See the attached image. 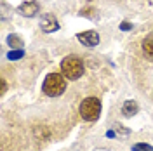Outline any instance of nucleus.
Wrapping results in <instances>:
<instances>
[{
	"instance_id": "6e6552de",
	"label": "nucleus",
	"mask_w": 153,
	"mask_h": 151,
	"mask_svg": "<svg viewBox=\"0 0 153 151\" xmlns=\"http://www.w3.org/2000/svg\"><path fill=\"white\" fill-rule=\"evenodd\" d=\"M143 52L153 59V35H150L143 40Z\"/></svg>"
},
{
	"instance_id": "1a4fd4ad",
	"label": "nucleus",
	"mask_w": 153,
	"mask_h": 151,
	"mask_svg": "<svg viewBox=\"0 0 153 151\" xmlns=\"http://www.w3.org/2000/svg\"><path fill=\"white\" fill-rule=\"evenodd\" d=\"M7 44H9L12 49H23V45H25L23 38L19 37V35H9V37H7Z\"/></svg>"
},
{
	"instance_id": "0eeeda50",
	"label": "nucleus",
	"mask_w": 153,
	"mask_h": 151,
	"mask_svg": "<svg viewBox=\"0 0 153 151\" xmlns=\"http://www.w3.org/2000/svg\"><path fill=\"white\" fill-rule=\"evenodd\" d=\"M139 111V106H137V103L136 101H125L124 104H122V115L124 116H134V115Z\"/></svg>"
},
{
	"instance_id": "9b49d317",
	"label": "nucleus",
	"mask_w": 153,
	"mask_h": 151,
	"mask_svg": "<svg viewBox=\"0 0 153 151\" xmlns=\"http://www.w3.org/2000/svg\"><path fill=\"white\" fill-rule=\"evenodd\" d=\"M132 151H153V148L150 144H144V142H139V144H134Z\"/></svg>"
},
{
	"instance_id": "9d476101",
	"label": "nucleus",
	"mask_w": 153,
	"mask_h": 151,
	"mask_svg": "<svg viewBox=\"0 0 153 151\" xmlns=\"http://www.w3.org/2000/svg\"><path fill=\"white\" fill-rule=\"evenodd\" d=\"M23 56H25L23 49H12L9 54H7V59H10V61H18V59H21Z\"/></svg>"
},
{
	"instance_id": "39448f33",
	"label": "nucleus",
	"mask_w": 153,
	"mask_h": 151,
	"mask_svg": "<svg viewBox=\"0 0 153 151\" xmlns=\"http://www.w3.org/2000/svg\"><path fill=\"white\" fill-rule=\"evenodd\" d=\"M76 38L85 45V47H96L99 44V35L96 31H84V33H78Z\"/></svg>"
},
{
	"instance_id": "f8f14e48",
	"label": "nucleus",
	"mask_w": 153,
	"mask_h": 151,
	"mask_svg": "<svg viewBox=\"0 0 153 151\" xmlns=\"http://www.w3.org/2000/svg\"><path fill=\"white\" fill-rule=\"evenodd\" d=\"M120 30H122V31H131V30H132V24L127 23V21H125V23H120Z\"/></svg>"
},
{
	"instance_id": "7ed1b4c3",
	"label": "nucleus",
	"mask_w": 153,
	"mask_h": 151,
	"mask_svg": "<svg viewBox=\"0 0 153 151\" xmlns=\"http://www.w3.org/2000/svg\"><path fill=\"white\" fill-rule=\"evenodd\" d=\"M101 115V101L97 97H85L80 104V116L87 122H94Z\"/></svg>"
},
{
	"instance_id": "f257e3e1",
	"label": "nucleus",
	"mask_w": 153,
	"mask_h": 151,
	"mask_svg": "<svg viewBox=\"0 0 153 151\" xmlns=\"http://www.w3.org/2000/svg\"><path fill=\"white\" fill-rule=\"evenodd\" d=\"M44 92L51 97H57L65 92L66 89V80H65V75H59V73H49L44 80V85H42Z\"/></svg>"
},
{
	"instance_id": "f03ea898",
	"label": "nucleus",
	"mask_w": 153,
	"mask_h": 151,
	"mask_svg": "<svg viewBox=\"0 0 153 151\" xmlns=\"http://www.w3.org/2000/svg\"><path fill=\"white\" fill-rule=\"evenodd\" d=\"M61 73L68 80H76L84 75V63L76 56H68L61 61Z\"/></svg>"
},
{
	"instance_id": "423d86ee",
	"label": "nucleus",
	"mask_w": 153,
	"mask_h": 151,
	"mask_svg": "<svg viewBox=\"0 0 153 151\" xmlns=\"http://www.w3.org/2000/svg\"><path fill=\"white\" fill-rule=\"evenodd\" d=\"M18 10L23 14V16H26V18H31V16H35L38 14V10H40V5H38V2H23L21 5L18 7Z\"/></svg>"
},
{
	"instance_id": "ddd939ff",
	"label": "nucleus",
	"mask_w": 153,
	"mask_h": 151,
	"mask_svg": "<svg viewBox=\"0 0 153 151\" xmlns=\"http://www.w3.org/2000/svg\"><path fill=\"white\" fill-rule=\"evenodd\" d=\"M5 90H7V82L2 78V80H0V94L4 95V94H5Z\"/></svg>"
},
{
	"instance_id": "20e7f679",
	"label": "nucleus",
	"mask_w": 153,
	"mask_h": 151,
	"mask_svg": "<svg viewBox=\"0 0 153 151\" xmlns=\"http://www.w3.org/2000/svg\"><path fill=\"white\" fill-rule=\"evenodd\" d=\"M40 26H42V30L45 33H52V31H57L59 30V23L54 18V14H44L42 19H40Z\"/></svg>"
},
{
	"instance_id": "4468645a",
	"label": "nucleus",
	"mask_w": 153,
	"mask_h": 151,
	"mask_svg": "<svg viewBox=\"0 0 153 151\" xmlns=\"http://www.w3.org/2000/svg\"><path fill=\"white\" fill-rule=\"evenodd\" d=\"M106 137H115V132L113 130H108V132H106Z\"/></svg>"
}]
</instances>
